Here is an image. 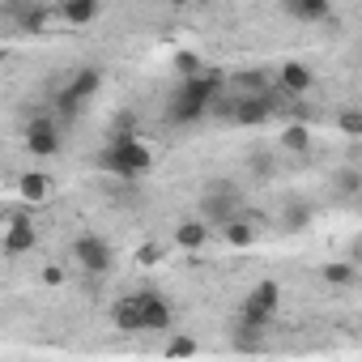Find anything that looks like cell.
Here are the masks:
<instances>
[{"label": "cell", "mask_w": 362, "mask_h": 362, "mask_svg": "<svg viewBox=\"0 0 362 362\" xmlns=\"http://www.w3.org/2000/svg\"><path fill=\"white\" fill-rule=\"evenodd\" d=\"M222 94H226V81H222V73H214V69H205V73H197V77H179V86L170 90V103H166V124L188 128V124L205 119V115L218 107Z\"/></svg>", "instance_id": "1"}, {"label": "cell", "mask_w": 362, "mask_h": 362, "mask_svg": "<svg viewBox=\"0 0 362 362\" xmlns=\"http://www.w3.org/2000/svg\"><path fill=\"white\" fill-rule=\"evenodd\" d=\"M277 307H281V286L277 281H256L243 294V307H239V320H235V328H239L235 345L239 349H260L269 324L277 320Z\"/></svg>", "instance_id": "2"}, {"label": "cell", "mask_w": 362, "mask_h": 362, "mask_svg": "<svg viewBox=\"0 0 362 362\" xmlns=\"http://www.w3.org/2000/svg\"><path fill=\"white\" fill-rule=\"evenodd\" d=\"M98 166L115 179H141L149 166H153V149L136 136V132H119L103 153H98Z\"/></svg>", "instance_id": "3"}, {"label": "cell", "mask_w": 362, "mask_h": 362, "mask_svg": "<svg viewBox=\"0 0 362 362\" xmlns=\"http://www.w3.org/2000/svg\"><path fill=\"white\" fill-rule=\"evenodd\" d=\"M247 209V201H243V192L235 188V184H226V179H222V184H209L205 192H201V218L209 222V226H226L230 218H239Z\"/></svg>", "instance_id": "4"}, {"label": "cell", "mask_w": 362, "mask_h": 362, "mask_svg": "<svg viewBox=\"0 0 362 362\" xmlns=\"http://www.w3.org/2000/svg\"><path fill=\"white\" fill-rule=\"evenodd\" d=\"M69 256H73V264H77L81 273H90V277H103V273H111V264H115V247H111L103 235H77L73 247H69Z\"/></svg>", "instance_id": "5"}, {"label": "cell", "mask_w": 362, "mask_h": 362, "mask_svg": "<svg viewBox=\"0 0 362 362\" xmlns=\"http://www.w3.org/2000/svg\"><path fill=\"white\" fill-rule=\"evenodd\" d=\"M98 90H103V73H98V69H77V73L64 81V90L56 94V107H60L64 115H77Z\"/></svg>", "instance_id": "6"}, {"label": "cell", "mask_w": 362, "mask_h": 362, "mask_svg": "<svg viewBox=\"0 0 362 362\" xmlns=\"http://www.w3.org/2000/svg\"><path fill=\"white\" fill-rule=\"evenodd\" d=\"M26 149H30V158H56L60 153V128H56V119H47V115L30 119L26 124Z\"/></svg>", "instance_id": "7"}, {"label": "cell", "mask_w": 362, "mask_h": 362, "mask_svg": "<svg viewBox=\"0 0 362 362\" xmlns=\"http://www.w3.org/2000/svg\"><path fill=\"white\" fill-rule=\"evenodd\" d=\"M136 294H141V332H166L175 320L170 303L158 290H136Z\"/></svg>", "instance_id": "8"}, {"label": "cell", "mask_w": 362, "mask_h": 362, "mask_svg": "<svg viewBox=\"0 0 362 362\" xmlns=\"http://www.w3.org/2000/svg\"><path fill=\"white\" fill-rule=\"evenodd\" d=\"M209 239H214V226H209L201 214H197V218H184V222L175 226V247H179V252H188V256L205 252Z\"/></svg>", "instance_id": "9"}, {"label": "cell", "mask_w": 362, "mask_h": 362, "mask_svg": "<svg viewBox=\"0 0 362 362\" xmlns=\"http://www.w3.org/2000/svg\"><path fill=\"white\" fill-rule=\"evenodd\" d=\"M277 86L286 90V98H303V94L315 86V73H311L303 60H286V64L277 69Z\"/></svg>", "instance_id": "10"}, {"label": "cell", "mask_w": 362, "mask_h": 362, "mask_svg": "<svg viewBox=\"0 0 362 362\" xmlns=\"http://www.w3.org/2000/svg\"><path fill=\"white\" fill-rule=\"evenodd\" d=\"M35 243H39L35 222L30 218H9V226H5V256H26V252H35Z\"/></svg>", "instance_id": "11"}, {"label": "cell", "mask_w": 362, "mask_h": 362, "mask_svg": "<svg viewBox=\"0 0 362 362\" xmlns=\"http://www.w3.org/2000/svg\"><path fill=\"white\" fill-rule=\"evenodd\" d=\"M277 145L286 149V153H298V158H307L311 153V124H303V119H294V124H286L281 128V136H277Z\"/></svg>", "instance_id": "12"}, {"label": "cell", "mask_w": 362, "mask_h": 362, "mask_svg": "<svg viewBox=\"0 0 362 362\" xmlns=\"http://www.w3.org/2000/svg\"><path fill=\"white\" fill-rule=\"evenodd\" d=\"M98 9H103V0H60V18L69 22V26H90L94 18H98Z\"/></svg>", "instance_id": "13"}, {"label": "cell", "mask_w": 362, "mask_h": 362, "mask_svg": "<svg viewBox=\"0 0 362 362\" xmlns=\"http://www.w3.org/2000/svg\"><path fill=\"white\" fill-rule=\"evenodd\" d=\"M18 192H22L26 205H43V201L52 197V179H47L43 170H26V175L18 179Z\"/></svg>", "instance_id": "14"}, {"label": "cell", "mask_w": 362, "mask_h": 362, "mask_svg": "<svg viewBox=\"0 0 362 362\" xmlns=\"http://www.w3.org/2000/svg\"><path fill=\"white\" fill-rule=\"evenodd\" d=\"M286 9H290V18H298V22H328V13H332V0H286Z\"/></svg>", "instance_id": "15"}, {"label": "cell", "mask_w": 362, "mask_h": 362, "mask_svg": "<svg viewBox=\"0 0 362 362\" xmlns=\"http://www.w3.org/2000/svg\"><path fill=\"white\" fill-rule=\"evenodd\" d=\"M320 277H324L328 286H349V281L358 277V264H354V256H345V260H328V264L320 269Z\"/></svg>", "instance_id": "16"}, {"label": "cell", "mask_w": 362, "mask_h": 362, "mask_svg": "<svg viewBox=\"0 0 362 362\" xmlns=\"http://www.w3.org/2000/svg\"><path fill=\"white\" fill-rule=\"evenodd\" d=\"M332 188H337V197H362V170H354V166H341L337 175H332Z\"/></svg>", "instance_id": "17"}, {"label": "cell", "mask_w": 362, "mask_h": 362, "mask_svg": "<svg viewBox=\"0 0 362 362\" xmlns=\"http://www.w3.org/2000/svg\"><path fill=\"white\" fill-rule=\"evenodd\" d=\"M175 73L179 77H197V73H205V60L197 52H175Z\"/></svg>", "instance_id": "18"}, {"label": "cell", "mask_w": 362, "mask_h": 362, "mask_svg": "<svg viewBox=\"0 0 362 362\" xmlns=\"http://www.w3.org/2000/svg\"><path fill=\"white\" fill-rule=\"evenodd\" d=\"M311 222V205L307 201H290V209H286V230H303Z\"/></svg>", "instance_id": "19"}, {"label": "cell", "mask_w": 362, "mask_h": 362, "mask_svg": "<svg viewBox=\"0 0 362 362\" xmlns=\"http://www.w3.org/2000/svg\"><path fill=\"white\" fill-rule=\"evenodd\" d=\"M337 128H341L345 136H362V111H358V107L337 111Z\"/></svg>", "instance_id": "20"}, {"label": "cell", "mask_w": 362, "mask_h": 362, "mask_svg": "<svg viewBox=\"0 0 362 362\" xmlns=\"http://www.w3.org/2000/svg\"><path fill=\"white\" fill-rule=\"evenodd\" d=\"M22 26H26V30H43V26H47V5L30 0V5L22 9Z\"/></svg>", "instance_id": "21"}, {"label": "cell", "mask_w": 362, "mask_h": 362, "mask_svg": "<svg viewBox=\"0 0 362 362\" xmlns=\"http://www.w3.org/2000/svg\"><path fill=\"white\" fill-rule=\"evenodd\" d=\"M197 349H201V345H197L192 337H170V341H166V354H170V358H188V354H197Z\"/></svg>", "instance_id": "22"}, {"label": "cell", "mask_w": 362, "mask_h": 362, "mask_svg": "<svg viewBox=\"0 0 362 362\" xmlns=\"http://www.w3.org/2000/svg\"><path fill=\"white\" fill-rule=\"evenodd\" d=\"M158 256H162V247H158V243H145V247L136 252V260H141V264H158Z\"/></svg>", "instance_id": "23"}, {"label": "cell", "mask_w": 362, "mask_h": 362, "mask_svg": "<svg viewBox=\"0 0 362 362\" xmlns=\"http://www.w3.org/2000/svg\"><path fill=\"white\" fill-rule=\"evenodd\" d=\"M43 281H47V286H60V281H64V269L47 264V269H43Z\"/></svg>", "instance_id": "24"}, {"label": "cell", "mask_w": 362, "mask_h": 362, "mask_svg": "<svg viewBox=\"0 0 362 362\" xmlns=\"http://www.w3.org/2000/svg\"><path fill=\"white\" fill-rule=\"evenodd\" d=\"M349 256H354V264H362V243H354V252H349Z\"/></svg>", "instance_id": "25"}, {"label": "cell", "mask_w": 362, "mask_h": 362, "mask_svg": "<svg viewBox=\"0 0 362 362\" xmlns=\"http://www.w3.org/2000/svg\"><path fill=\"white\" fill-rule=\"evenodd\" d=\"M39 5H60V0H39Z\"/></svg>", "instance_id": "26"}, {"label": "cell", "mask_w": 362, "mask_h": 362, "mask_svg": "<svg viewBox=\"0 0 362 362\" xmlns=\"http://www.w3.org/2000/svg\"><path fill=\"white\" fill-rule=\"evenodd\" d=\"M166 5H184V0H166Z\"/></svg>", "instance_id": "27"}]
</instances>
